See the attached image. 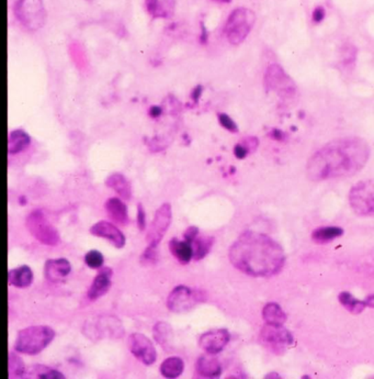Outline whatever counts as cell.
I'll return each instance as SVG.
<instances>
[{"label": "cell", "instance_id": "6da1fadb", "mask_svg": "<svg viewBox=\"0 0 374 379\" xmlns=\"http://www.w3.org/2000/svg\"><path fill=\"white\" fill-rule=\"evenodd\" d=\"M370 147L360 137H344L319 149L307 162V178L313 182L352 178L367 164Z\"/></svg>", "mask_w": 374, "mask_h": 379}, {"label": "cell", "instance_id": "7a4b0ae2", "mask_svg": "<svg viewBox=\"0 0 374 379\" xmlns=\"http://www.w3.org/2000/svg\"><path fill=\"white\" fill-rule=\"evenodd\" d=\"M233 266L252 277H270L281 272L285 253L276 240L264 233L246 231L228 251Z\"/></svg>", "mask_w": 374, "mask_h": 379}, {"label": "cell", "instance_id": "3957f363", "mask_svg": "<svg viewBox=\"0 0 374 379\" xmlns=\"http://www.w3.org/2000/svg\"><path fill=\"white\" fill-rule=\"evenodd\" d=\"M56 331L48 325H31L18 332L15 341V352L38 355L56 339Z\"/></svg>", "mask_w": 374, "mask_h": 379}, {"label": "cell", "instance_id": "277c9868", "mask_svg": "<svg viewBox=\"0 0 374 379\" xmlns=\"http://www.w3.org/2000/svg\"><path fill=\"white\" fill-rule=\"evenodd\" d=\"M256 23V15L248 8H236L227 17L224 25L226 40L232 45H240L247 39Z\"/></svg>", "mask_w": 374, "mask_h": 379}, {"label": "cell", "instance_id": "5b68a950", "mask_svg": "<svg viewBox=\"0 0 374 379\" xmlns=\"http://www.w3.org/2000/svg\"><path fill=\"white\" fill-rule=\"evenodd\" d=\"M13 15L25 30L30 32L42 29L48 19L43 0H15Z\"/></svg>", "mask_w": 374, "mask_h": 379}, {"label": "cell", "instance_id": "8992f818", "mask_svg": "<svg viewBox=\"0 0 374 379\" xmlns=\"http://www.w3.org/2000/svg\"><path fill=\"white\" fill-rule=\"evenodd\" d=\"M25 227L30 235L39 242L48 247H56L60 243V237L56 227H53L42 210H33L25 218Z\"/></svg>", "mask_w": 374, "mask_h": 379}, {"label": "cell", "instance_id": "52a82bcc", "mask_svg": "<svg viewBox=\"0 0 374 379\" xmlns=\"http://www.w3.org/2000/svg\"><path fill=\"white\" fill-rule=\"evenodd\" d=\"M205 300L207 292L205 290H193L185 285H179L168 294L166 306L174 313H185Z\"/></svg>", "mask_w": 374, "mask_h": 379}, {"label": "cell", "instance_id": "ba28073f", "mask_svg": "<svg viewBox=\"0 0 374 379\" xmlns=\"http://www.w3.org/2000/svg\"><path fill=\"white\" fill-rule=\"evenodd\" d=\"M350 207L361 217L374 219V180H361L350 190Z\"/></svg>", "mask_w": 374, "mask_h": 379}, {"label": "cell", "instance_id": "9c48e42d", "mask_svg": "<svg viewBox=\"0 0 374 379\" xmlns=\"http://www.w3.org/2000/svg\"><path fill=\"white\" fill-rule=\"evenodd\" d=\"M264 87L268 92H276L279 97L289 99L297 94V86L279 64L268 66L264 74Z\"/></svg>", "mask_w": 374, "mask_h": 379}, {"label": "cell", "instance_id": "30bf717a", "mask_svg": "<svg viewBox=\"0 0 374 379\" xmlns=\"http://www.w3.org/2000/svg\"><path fill=\"white\" fill-rule=\"evenodd\" d=\"M260 341L272 352H285L289 345L293 344L295 337L283 325H266L260 331Z\"/></svg>", "mask_w": 374, "mask_h": 379}, {"label": "cell", "instance_id": "8fae6325", "mask_svg": "<svg viewBox=\"0 0 374 379\" xmlns=\"http://www.w3.org/2000/svg\"><path fill=\"white\" fill-rule=\"evenodd\" d=\"M172 205L165 202L155 212L154 219H153L152 225H150L148 235H146V241H148V245H155V247L160 245L162 237H165L170 225H172Z\"/></svg>", "mask_w": 374, "mask_h": 379}, {"label": "cell", "instance_id": "7c38bea8", "mask_svg": "<svg viewBox=\"0 0 374 379\" xmlns=\"http://www.w3.org/2000/svg\"><path fill=\"white\" fill-rule=\"evenodd\" d=\"M131 353L146 366L154 364L157 359V351L153 342L143 333H132L127 339Z\"/></svg>", "mask_w": 374, "mask_h": 379}, {"label": "cell", "instance_id": "4fadbf2b", "mask_svg": "<svg viewBox=\"0 0 374 379\" xmlns=\"http://www.w3.org/2000/svg\"><path fill=\"white\" fill-rule=\"evenodd\" d=\"M231 341L228 330L214 329L203 333L199 339V345L207 354L217 355L222 352Z\"/></svg>", "mask_w": 374, "mask_h": 379}, {"label": "cell", "instance_id": "5bb4252c", "mask_svg": "<svg viewBox=\"0 0 374 379\" xmlns=\"http://www.w3.org/2000/svg\"><path fill=\"white\" fill-rule=\"evenodd\" d=\"M90 233L95 237H103V239L110 241L117 249H122L127 243L124 233L119 228L115 227L113 223L105 221V220H101L90 228Z\"/></svg>", "mask_w": 374, "mask_h": 379}, {"label": "cell", "instance_id": "9a60e30c", "mask_svg": "<svg viewBox=\"0 0 374 379\" xmlns=\"http://www.w3.org/2000/svg\"><path fill=\"white\" fill-rule=\"evenodd\" d=\"M113 271L109 267H101L97 276L94 278L93 284L90 285L88 290L87 297L90 302H96L99 298L103 297L112 285Z\"/></svg>", "mask_w": 374, "mask_h": 379}, {"label": "cell", "instance_id": "2e32d148", "mask_svg": "<svg viewBox=\"0 0 374 379\" xmlns=\"http://www.w3.org/2000/svg\"><path fill=\"white\" fill-rule=\"evenodd\" d=\"M72 273V265L66 259H52L45 262L44 277L50 282H60Z\"/></svg>", "mask_w": 374, "mask_h": 379}, {"label": "cell", "instance_id": "e0dca14e", "mask_svg": "<svg viewBox=\"0 0 374 379\" xmlns=\"http://www.w3.org/2000/svg\"><path fill=\"white\" fill-rule=\"evenodd\" d=\"M145 9L152 19H169L176 11V0H144Z\"/></svg>", "mask_w": 374, "mask_h": 379}, {"label": "cell", "instance_id": "ac0fdd59", "mask_svg": "<svg viewBox=\"0 0 374 379\" xmlns=\"http://www.w3.org/2000/svg\"><path fill=\"white\" fill-rule=\"evenodd\" d=\"M105 209L107 211L108 216L115 223L120 225H127L130 221L129 218V212L125 202L121 200L120 198L112 197L105 201Z\"/></svg>", "mask_w": 374, "mask_h": 379}, {"label": "cell", "instance_id": "d6986e66", "mask_svg": "<svg viewBox=\"0 0 374 379\" xmlns=\"http://www.w3.org/2000/svg\"><path fill=\"white\" fill-rule=\"evenodd\" d=\"M198 374L205 378H217L222 375V365L212 355H202L195 364Z\"/></svg>", "mask_w": 374, "mask_h": 379}, {"label": "cell", "instance_id": "ffe728a7", "mask_svg": "<svg viewBox=\"0 0 374 379\" xmlns=\"http://www.w3.org/2000/svg\"><path fill=\"white\" fill-rule=\"evenodd\" d=\"M105 186L115 190L124 200H131L133 196L130 180L121 173H113L105 180Z\"/></svg>", "mask_w": 374, "mask_h": 379}, {"label": "cell", "instance_id": "44dd1931", "mask_svg": "<svg viewBox=\"0 0 374 379\" xmlns=\"http://www.w3.org/2000/svg\"><path fill=\"white\" fill-rule=\"evenodd\" d=\"M31 144V137L22 129H15L9 133L8 137V153L11 155L19 154L27 150Z\"/></svg>", "mask_w": 374, "mask_h": 379}, {"label": "cell", "instance_id": "7402d4cb", "mask_svg": "<svg viewBox=\"0 0 374 379\" xmlns=\"http://www.w3.org/2000/svg\"><path fill=\"white\" fill-rule=\"evenodd\" d=\"M8 282L15 288L30 287L33 282V272L27 265L17 267L8 273Z\"/></svg>", "mask_w": 374, "mask_h": 379}, {"label": "cell", "instance_id": "603a6c76", "mask_svg": "<svg viewBox=\"0 0 374 379\" xmlns=\"http://www.w3.org/2000/svg\"><path fill=\"white\" fill-rule=\"evenodd\" d=\"M169 249L172 256L181 265H188L193 260V247L187 241L172 237L169 241Z\"/></svg>", "mask_w": 374, "mask_h": 379}, {"label": "cell", "instance_id": "cb8c5ba5", "mask_svg": "<svg viewBox=\"0 0 374 379\" xmlns=\"http://www.w3.org/2000/svg\"><path fill=\"white\" fill-rule=\"evenodd\" d=\"M153 337L162 349H169L174 341V330L167 322L160 321L153 328Z\"/></svg>", "mask_w": 374, "mask_h": 379}, {"label": "cell", "instance_id": "d4e9b609", "mask_svg": "<svg viewBox=\"0 0 374 379\" xmlns=\"http://www.w3.org/2000/svg\"><path fill=\"white\" fill-rule=\"evenodd\" d=\"M344 235V229L334 225L318 227L313 231L311 237L317 244H327Z\"/></svg>", "mask_w": 374, "mask_h": 379}, {"label": "cell", "instance_id": "484cf974", "mask_svg": "<svg viewBox=\"0 0 374 379\" xmlns=\"http://www.w3.org/2000/svg\"><path fill=\"white\" fill-rule=\"evenodd\" d=\"M262 319L266 322V325H285L287 322V313L279 304L269 302L262 309Z\"/></svg>", "mask_w": 374, "mask_h": 379}, {"label": "cell", "instance_id": "4316f807", "mask_svg": "<svg viewBox=\"0 0 374 379\" xmlns=\"http://www.w3.org/2000/svg\"><path fill=\"white\" fill-rule=\"evenodd\" d=\"M160 374L165 378H178L185 371V362L178 356L168 357L160 364Z\"/></svg>", "mask_w": 374, "mask_h": 379}, {"label": "cell", "instance_id": "83f0119b", "mask_svg": "<svg viewBox=\"0 0 374 379\" xmlns=\"http://www.w3.org/2000/svg\"><path fill=\"white\" fill-rule=\"evenodd\" d=\"M214 237H200L198 235L193 242L190 243L193 247V261H201L207 257L211 252L213 244H214Z\"/></svg>", "mask_w": 374, "mask_h": 379}, {"label": "cell", "instance_id": "f1b7e54d", "mask_svg": "<svg viewBox=\"0 0 374 379\" xmlns=\"http://www.w3.org/2000/svg\"><path fill=\"white\" fill-rule=\"evenodd\" d=\"M25 377H37L41 379H64L65 376L58 369L46 366V365H34L27 369Z\"/></svg>", "mask_w": 374, "mask_h": 379}, {"label": "cell", "instance_id": "f546056e", "mask_svg": "<svg viewBox=\"0 0 374 379\" xmlns=\"http://www.w3.org/2000/svg\"><path fill=\"white\" fill-rule=\"evenodd\" d=\"M338 300H340L342 307L352 312V314H360L364 311L366 308H368L364 300L362 302V300L357 299L350 292H340Z\"/></svg>", "mask_w": 374, "mask_h": 379}, {"label": "cell", "instance_id": "4dcf8cb0", "mask_svg": "<svg viewBox=\"0 0 374 379\" xmlns=\"http://www.w3.org/2000/svg\"><path fill=\"white\" fill-rule=\"evenodd\" d=\"M8 365H9L8 376L11 377V378H21V377H25V372H27V367H25L22 359L15 353V352L9 353Z\"/></svg>", "mask_w": 374, "mask_h": 379}, {"label": "cell", "instance_id": "1f68e13d", "mask_svg": "<svg viewBox=\"0 0 374 379\" xmlns=\"http://www.w3.org/2000/svg\"><path fill=\"white\" fill-rule=\"evenodd\" d=\"M340 63L344 68H354V63L357 60V49L354 48V45L344 44L340 49Z\"/></svg>", "mask_w": 374, "mask_h": 379}, {"label": "cell", "instance_id": "d6a6232c", "mask_svg": "<svg viewBox=\"0 0 374 379\" xmlns=\"http://www.w3.org/2000/svg\"><path fill=\"white\" fill-rule=\"evenodd\" d=\"M70 55L72 56V62L75 63V66L80 70L87 68V56H86L85 51L80 46L78 43H72L70 45Z\"/></svg>", "mask_w": 374, "mask_h": 379}, {"label": "cell", "instance_id": "836d02e7", "mask_svg": "<svg viewBox=\"0 0 374 379\" xmlns=\"http://www.w3.org/2000/svg\"><path fill=\"white\" fill-rule=\"evenodd\" d=\"M85 264L91 270H100L105 264V257L103 253L99 252L97 249H91L89 252L86 253Z\"/></svg>", "mask_w": 374, "mask_h": 379}, {"label": "cell", "instance_id": "e575fe53", "mask_svg": "<svg viewBox=\"0 0 374 379\" xmlns=\"http://www.w3.org/2000/svg\"><path fill=\"white\" fill-rule=\"evenodd\" d=\"M158 247L148 245L143 254L141 255L140 261L143 265H155L158 261Z\"/></svg>", "mask_w": 374, "mask_h": 379}, {"label": "cell", "instance_id": "d590c367", "mask_svg": "<svg viewBox=\"0 0 374 379\" xmlns=\"http://www.w3.org/2000/svg\"><path fill=\"white\" fill-rule=\"evenodd\" d=\"M217 119H219L221 127L224 128L225 130L231 133L238 132V125L230 116L224 113H217Z\"/></svg>", "mask_w": 374, "mask_h": 379}, {"label": "cell", "instance_id": "8d00e7d4", "mask_svg": "<svg viewBox=\"0 0 374 379\" xmlns=\"http://www.w3.org/2000/svg\"><path fill=\"white\" fill-rule=\"evenodd\" d=\"M233 152H234L235 157L238 159V160H244L248 155L252 154L250 149L243 143V141H240V143H237V144L235 145Z\"/></svg>", "mask_w": 374, "mask_h": 379}, {"label": "cell", "instance_id": "74e56055", "mask_svg": "<svg viewBox=\"0 0 374 379\" xmlns=\"http://www.w3.org/2000/svg\"><path fill=\"white\" fill-rule=\"evenodd\" d=\"M136 223L140 231H144L146 229V212H145L144 206L138 202V216H136Z\"/></svg>", "mask_w": 374, "mask_h": 379}, {"label": "cell", "instance_id": "f35d334b", "mask_svg": "<svg viewBox=\"0 0 374 379\" xmlns=\"http://www.w3.org/2000/svg\"><path fill=\"white\" fill-rule=\"evenodd\" d=\"M325 17H326V11H325V8L323 7V6H317L312 13L313 23L318 25V23L324 21Z\"/></svg>", "mask_w": 374, "mask_h": 379}, {"label": "cell", "instance_id": "ab89813d", "mask_svg": "<svg viewBox=\"0 0 374 379\" xmlns=\"http://www.w3.org/2000/svg\"><path fill=\"white\" fill-rule=\"evenodd\" d=\"M199 228L191 225V227L187 228V230L183 232V240L190 244L199 235Z\"/></svg>", "mask_w": 374, "mask_h": 379}, {"label": "cell", "instance_id": "60d3db41", "mask_svg": "<svg viewBox=\"0 0 374 379\" xmlns=\"http://www.w3.org/2000/svg\"><path fill=\"white\" fill-rule=\"evenodd\" d=\"M269 137H271L272 140L279 141V142H282V141H285L287 139L285 132L280 130V129H272L269 132Z\"/></svg>", "mask_w": 374, "mask_h": 379}, {"label": "cell", "instance_id": "b9f144b4", "mask_svg": "<svg viewBox=\"0 0 374 379\" xmlns=\"http://www.w3.org/2000/svg\"><path fill=\"white\" fill-rule=\"evenodd\" d=\"M162 109H160L158 106H153L152 108L150 109V116L152 118H154V119H156V118L160 117V115H162Z\"/></svg>", "mask_w": 374, "mask_h": 379}, {"label": "cell", "instance_id": "7bdbcfd3", "mask_svg": "<svg viewBox=\"0 0 374 379\" xmlns=\"http://www.w3.org/2000/svg\"><path fill=\"white\" fill-rule=\"evenodd\" d=\"M202 86H197V87L193 89V95H191V97H193V99L195 100V101H198L199 100V98L201 97V94H202Z\"/></svg>", "mask_w": 374, "mask_h": 379}, {"label": "cell", "instance_id": "ee69618b", "mask_svg": "<svg viewBox=\"0 0 374 379\" xmlns=\"http://www.w3.org/2000/svg\"><path fill=\"white\" fill-rule=\"evenodd\" d=\"M364 302L367 304L368 308H374V294L368 296V297L364 299Z\"/></svg>", "mask_w": 374, "mask_h": 379}, {"label": "cell", "instance_id": "f6af8a7d", "mask_svg": "<svg viewBox=\"0 0 374 379\" xmlns=\"http://www.w3.org/2000/svg\"><path fill=\"white\" fill-rule=\"evenodd\" d=\"M213 3L220 4V5H225V4L232 3V0H211Z\"/></svg>", "mask_w": 374, "mask_h": 379}, {"label": "cell", "instance_id": "bcb514c9", "mask_svg": "<svg viewBox=\"0 0 374 379\" xmlns=\"http://www.w3.org/2000/svg\"><path fill=\"white\" fill-rule=\"evenodd\" d=\"M19 201H20L21 205H27L28 204V200L25 199V197L19 198Z\"/></svg>", "mask_w": 374, "mask_h": 379}]
</instances>
